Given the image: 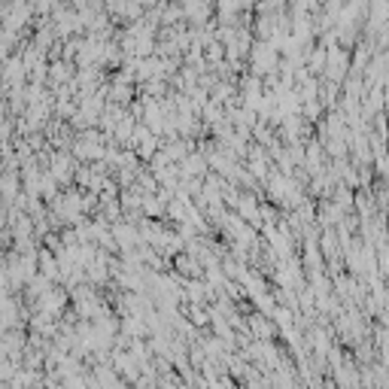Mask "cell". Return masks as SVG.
Wrapping results in <instances>:
<instances>
[{
	"label": "cell",
	"instance_id": "obj_1",
	"mask_svg": "<svg viewBox=\"0 0 389 389\" xmlns=\"http://www.w3.org/2000/svg\"><path fill=\"white\" fill-rule=\"evenodd\" d=\"M374 12H377V15H383V12H386V3H377V6H374ZM371 28H383V22H374Z\"/></svg>",
	"mask_w": 389,
	"mask_h": 389
}]
</instances>
